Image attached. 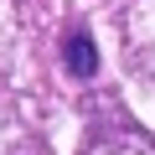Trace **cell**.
Wrapping results in <instances>:
<instances>
[{
    "label": "cell",
    "mask_w": 155,
    "mask_h": 155,
    "mask_svg": "<svg viewBox=\"0 0 155 155\" xmlns=\"http://www.w3.org/2000/svg\"><path fill=\"white\" fill-rule=\"evenodd\" d=\"M62 62H67L72 78H93V72H98L93 36H88V31H67V41H62Z\"/></svg>",
    "instance_id": "obj_1"
}]
</instances>
